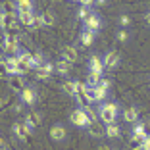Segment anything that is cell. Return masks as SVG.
Masks as SVG:
<instances>
[{
    "mask_svg": "<svg viewBox=\"0 0 150 150\" xmlns=\"http://www.w3.org/2000/svg\"><path fill=\"white\" fill-rule=\"evenodd\" d=\"M146 21H148V25H150V12L146 13Z\"/></svg>",
    "mask_w": 150,
    "mask_h": 150,
    "instance_id": "cell-38",
    "label": "cell"
},
{
    "mask_svg": "<svg viewBox=\"0 0 150 150\" xmlns=\"http://www.w3.org/2000/svg\"><path fill=\"white\" fill-rule=\"evenodd\" d=\"M98 150H112V146H100Z\"/></svg>",
    "mask_w": 150,
    "mask_h": 150,
    "instance_id": "cell-37",
    "label": "cell"
},
{
    "mask_svg": "<svg viewBox=\"0 0 150 150\" xmlns=\"http://www.w3.org/2000/svg\"><path fill=\"white\" fill-rule=\"evenodd\" d=\"M123 119L129 121V123H135V121L139 119V110H137V108H133V106L125 108V110H123Z\"/></svg>",
    "mask_w": 150,
    "mask_h": 150,
    "instance_id": "cell-15",
    "label": "cell"
},
{
    "mask_svg": "<svg viewBox=\"0 0 150 150\" xmlns=\"http://www.w3.org/2000/svg\"><path fill=\"white\" fill-rule=\"evenodd\" d=\"M13 133H16V137L18 139H21V141H29V129H27V125H25V121H16L13 123Z\"/></svg>",
    "mask_w": 150,
    "mask_h": 150,
    "instance_id": "cell-7",
    "label": "cell"
},
{
    "mask_svg": "<svg viewBox=\"0 0 150 150\" xmlns=\"http://www.w3.org/2000/svg\"><path fill=\"white\" fill-rule=\"evenodd\" d=\"M0 10H2V13H18V8H16V2H10V0L2 2Z\"/></svg>",
    "mask_w": 150,
    "mask_h": 150,
    "instance_id": "cell-21",
    "label": "cell"
},
{
    "mask_svg": "<svg viewBox=\"0 0 150 150\" xmlns=\"http://www.w3.org/2000/svg\"><path fill=\"white\" fill-rule=\"evenodd\" d=\"M40 16H42V23L46 27H50V25H54V13L50 12V10H44L42 13H40Z\"/></svg>",
    "mask_w": 150,
    "mask_h": 150,
    "instance_id": "cell-28",
    "label": "cell"
},
{
    "mask_svg": "<svg viewBox=\"0 0 150 150\" xmlns=\"http://www.w3.org/2000/svg\"><path fill=\"white\" fill-rule=\"evenodd\" d=\"M0 46L2 50L8 54H19V37H12V35H2L0 37Z\"/></svg>",
    "mask_w": 150,
    "mask_h": 150,
    "instance_id": "cell-3",
    "label": "cell"
},
{
    "mask_svg": "<svg viewBox=\"0 0 150 150\" xmlns=\"http://www.w3.org/2000/svg\"><path fill=\"white\" fill-rule=\"evenodd\" d=\"M79 40H81V44H83V46H91V44L94 42V33L83 31V33H81V37H79Z\"/></svg>",
    "mask_w": 150,
    "mask_h": 150,
    "instance_id": "cell-19",
    "label": "cell"
},
{
    "mask_svg": "<svg viewBox=\"0 0 150 150\" xmlns=\"http://www.w3.org/2000/svg\"><path fill=\"white\" fill-rule=\"evenodd\" d=\"M19 96H21V102H23V104H27V106L35 104V100H37V94H35V91H33L31 87H25L21 93H19Z\"/></svg>",
    "mask_w": 150,
    "mask_h": 150,
    "instance_id": "cell-11",
    "label": "cell"
},
{
    "mask_svg": "<svg viewBox=\"0 0 150 150\" xmlns=\"http://www.w3.org/2000/svg\"><path fill=\"white\" fill-rule=\"evenodd\" d=\"M69 121L75 125V127H83V129H87V127H88V123H93L91 115H88L87 112L83 110V108H77V110H73V112H71Z\"/></svg>",
    "mask_w": 150,
    "mask_h": 150,
    "instance_id": "cell-2",
    "label": "cell"
},
{
    "mask_svg": "<svg viewBox=\"0 0 150 150\" xmlns=\"http://www.w3.org/2000/svg\"><path fill=\"white\" fill-rule=\"evenodd\" d=\"M144 141H146V139L131 137V141H129V146H131V150H142V146H144Z\"/></svg>",
    "mask_w": 150,
    "mask_h": 150,
    "instance_id": "cell-24",
    "label": "cell"
},
{
    "mask_svg": "<svg viewBox=\"0 0 150 150\" xmlns=\"http://www.w3.org/2000/svg\"><path fill=\"white\" fill-rule=\"evenodd\" d=\"M39 123H40L39 114H37V112H29V115H27V119H25L27 129H29V131H33L35 127H39Z\"/></svg>",
    "mask_w": 150,
    "mask_h": 150,
    "instance_id": "cell-14",
    "label": "cell"
},
{
    "mask_svg": "<svg viewBox=\"0 0 150 150\" xmlns=\"http://www.w3.org/2000/svg\"><path fill=\"white\" fill-rule=\"evenodd\" d=\"M119 114V106L115 104V102H104V104H100V108H98V115H100L102 123H115V117H117Z\"/></svg>",
    "mask_w": 150,
    "mask_h": 150,
    "instance_id": "cell-1",
    "label": "cell"
},
{
    "mask_svg": "<svg viewBox=\"0 0 150 150\" xmlns=\"http://www.w3.org/2000/svg\"><path fill=\"white\" fill-rule=\"evenodd\" d=\"M2 23H4V13H2V10H0V27H2Z\"/></svg>",
    "mask_w": 150,
    "mask_h": 150,
    "instance_id": "cell-36",
    "label": "cell"
},
{
    "mask_svg": "<svg viewBox=\"0 0 150 150\" xmlns=\"http://www.w3.org/2000/svg\"><path fill=\"white\" fill-rule=\"evenodd\" d=\"M129 23H131V18L123 13V16L119 18V25H121V27H125V25H129Z\"/></svg>",
    "mask_w": 150,
    "mask_h": 150,
    "instance_id": "cell-31",
    "label": "cell"
},
{
    "mask_svg": "<svg viewBox=\"0 0 150 150\" xmlns=\"http://www.w3.org/2000/svg\"><path fill=\"white\" fill-rule=\"evenodd\" d=\"M102 79V75L100 73H94V71H88L87 75V85L88 87H98V83H100Z\"/></svg>",
    "mask_w": 150,
    "mask_h": 150,
    "instance_id": "cell-20",
    "label": "cell"
},
{
    "mask_svg": "<svg viewBox=\"0 0 150 150\" xmlns=\"http://www.w3.org/2000/svg\"><path fill=\"white\" fill-rule=\"evenodd\" d=\"M56 69H58V73L67 75V73H69V69H71V64L66 62V60H60V62L56 64Z\"/></svg>",
    "mask_w": 150,
    "mask_h": 150,
    "instance_id": "cell-23",
    "label": "cell"
},
{
    "mask_svg": "<svg viewBox=\"0 0 150 150\" xmlns=\"http://www.w3.org/2000/svg\"><path fill=\"white\" fill-rule=\"evenodd\" d=\"M106 69L104 67V60H102L100 56H91L88 58V71H94V73H100Z\"/></svg>",
    "mask_w": 150,
    "mask_h": 150,
    "instance_id": "cell-9",
    "label": "cell"
},
{
    "mask_svg": "<svg viewBox=\"0 0 150 150\" xmlns=\"http://www.w3.org/2000/svg\"><path fill=\"white\" fill-rule=\"evenodd\" d=\"M66 137H67V135H66L64 125L56 123V125H52V127H50V139H52V141H64Z\"/></svg>",
    "mask_w": 150,
    "mask_h": 150,
    "instance_id": "cell-12",
    "label": "cell"
},
{
    "mask_svg": "<svg viewBox=\"0 0 150 150\" xmlns=\"http://www.w3.org/2000/svg\"><path fill=\"white\" fill-rule=\"evenodd\" d=\"M133 137L146 139V135H144V127H142V123H137V125H135V129H133Z\"/></svg>",
    "mask_w": 150,
    "mask_h": 150,
    "instance_id": "cell-29",
    "label": "cell"
},
{
    "mask_svg": "<svg viewBox=\"0 0 150 150\" xmlns=\"http://www.w3.org/2000/svg\"><path fill=\"white\" fill-rule=\"evenodd\" d=\"M102 60H104V67H106V69H115V67L119 66V54L115 52V50L108 52L106 58H102Z\"/></svg>",
    "mask_w": 150,
    "mask_h": 150,
    "instance_id": "cell-10",
    "label": "cell"
},
{
    "mask_svg": "<svg viewBox=\"0 0 150 150\" xmlns=\"http://www.w3.org/2000/svg\"><path fill=\"white\" fill-rule=\"evenodd\" d=\"M6 148H8V146H6V141L0 137V150H6Z\"/></svg>",
    "mask_w": 150,
    "mask_h": 150,
    "instance_id": "cell-35",
    "label": "cell"
},
{
    "mask_svg": "<svg viewBox=\"0 0 150 150\" xmlns=\"http://www.w3.org/2000/svg\"><path fill=\"white\" fill-rule=\"evenodd\" d=\"M16 8H18V13H35L31 0H19V2H16Z\"/></svg>",
    "mask_w": 150,
    "mask_h": 150,
    "instance_id": "cell-13",
    "label": "cell"
},
{
    "mask_svg": "<svg viewBox=\"0 0 150 150\" xmlns=\"http://www.w3.org/2000/svg\"><path fill=\"white\" fill-rule=\"evenodd\" d=\"M127 31H123V29H119V31H117V40H119V42H125V40H127Z\"/></svg>",
    "mask_w": 150,
    "mask_h": 150,
    "instance_id": "cell-30",
    "label": "cell"
},
{
    "mask_svg": "<svg viewBox=\"0 0 150 150\" xmlns=\"http://www.w3.org/2000/svg\"><path fill=\"white\" fill-rule=\"evenodd\" d=\"M0 75H8V69H6L4 60H0Z\"/></svg>",
    "mask_w": 150,
    "mask_h": 150,
    "instance_id": "cell-32",
    "label": "cell"
},
{
    "mask_svg": "<svg viewBox=\"0 0 150 150\" xmlns=\"http://www.w3.org/2000/svg\"><path fill=\"white\" fill-rule=\"evenodd\" d=\"M62 60H66V62L69 64H75L77 60H79V54H77V50L73 48V46H69V44H66V46H62Z\"/></svg>",
    "mask_w": 150,
    "mask_h": 150,
    "instance_id": "cell-5",
    "label": "cell"
},
{
    "mask_svg": "<svg viewBox=\"0 0 150 150\" xmlns=\"http://www.w3.org/2000/svg\"><path fill=\"white\" fill-rule=\"evenodd\" d=\"M88 135L94 139H100V137H106V129H104V125L100 123V121H93V123H88L87 127Z\"/></svg>",
    "mask_w": 150,
    "mask_h": 150,
    "instance_id": "cell-6",
    "label": "cell"
},
{
    "mask_svg": "<svg viewBox=\"0 0 150 150\" xmlns=\"http://www.w3.org/2000/svg\"><path fill=\"white\" fill-rule=\"evenodd\" d=\"M142 127H144V135H146V137H150V121H144Z\"/></svg>",
    "mask_w": 150,
    "mask_h": 150,
    "instance_id": "cell-33",
    "label": "cell"
},
{
    "mask_svg": "<svg viewBox=\"0 0 150 150\" xmlns=\"http://www.w3.org/2000/svg\"><path fill=\"white\" fill-rule=\"evenodd\" d=\"M83 91H85V94H87V98L91 102H100V100H104L106 94H108V91H104V88H100V87H88L87 83H83Z\"/></svg>",
    "mask_w": 150,
    "mask_h": 150,
    "instance_id": "cell-4",
    "label": "cell"
},
{
    "mask_svg": "<svg viewBox=\"0 0 150 150\" xmlns=\"http://www.w3.org/2000/svg\"><path fill=\"white\" fill-rule=\"evenodd\" d=\"M91 16H93V12H91V8H87V6H81L79 8V12H77V18L81 19V21H87L88 18H91Z\"/></svg>",
    "mask_w": 150,
    "mask_h": 150,
    "instance_id": "cell-26",
    "label": "cell"
},
{
    "mask_svg": "<svg viewBox=\"0 0 150 150\" xmlns=\"http://www.w3.org/2000/svg\"><path fill=\"white\" fill-rule=\"evenodd\" d=\"M10 87H12L13 91H18V93H21V91L27 87V85L23 83L21 75H13V77H10Z\"/></svg>",
    "mask_w": 150,
    "mask_h": 150,
    "instance_id": "cell-16",
    "label": "cell"
},
{
    "mask_svg": "<svg viewBox=\"0 0 150 150\" xmlns=\"http://www.w3.org/2000/svg\"><path fill=\"white\" fill-rule=\"evenodd\" d=\"M64 91H66L69 96L75 98V94L79 91V83H77V81H66V83H64Z\"/></svg>",
    "mask_w": 150,
    "mask_h": 150,
    "instance_id": "cell-17",
    "label": "cell"
},
{
    "mask_svg": "<svg viewBox=\"0 0 150 150\" xmlns=\"http://www.w3.org/2000/svg\"><path fill=\"white\" fill-rule=\"evenodd\" d=\"M104 129H106V137L108 139H117L119 133H121V129H119L117 123H110V125H106Z\"/></svg>",
    "mask_w": 150,
    "mask_h": 150,
    "instance_id": "cell-18",
    "label": "cell"
},
{
    "mask_svg": "<svg viewBox=\"0 0 150 150\" xmlns=\"http://www.w3.org/2000/svg\"><path fill=\"white\" fill-rule=\"evenodd\" d=\"M142 150H150V137H146V141H144V146H142Z\"/></svg>",
    "mask_w": 150,
    "mask_h": 150,
    "instance_id": "cell-34",
    "label": "cell"
},
{
    "mask_svg": "<svg viewBox=\"0 0 150 150\" xmlns=\"http://www.w3.org/2000/svg\"><path fill=\"white\" fill-rule=\"evenodd\" d=\"M18 21H19V25L29 29V25H31V21H33V13H18Z\"/></svg>",
    "mask_w": 150,
    "mask_h": 150,
    "instance_id": "cell-22",
    "label": "cell"
},
{
    "mask_svg": "<svg viewBox=\"0 0 150 150\" xmlns=\"http://www.w3.org/2000/svg\"><path fill=\"white\" fill-rule=\"evenodd\" d=\"M100 27H102V19L98 18L96 13H93V16H91V18L85 21V31L96 33V31H100Z\"/></svg>",
    "mask_w": 150,
    "mask_h": 150,
    "instance_id": "cell-8",
    "label": "cell"
},
{
    "mask_svg": "<svg viewBox=\"0 0 150 150\" xmlns=\"http://www.w3.org/2000/svg\"><path fill=\"white\" fill-rule=\"evenodd\" d=\"M44 23H42V16L40 13H33V21H31V25H29V29L31 31H35V29H40Z\"/></svg>",
    "mask_w": 150,
    "mask_h": 150,
    "instance_id": "cell-25",
    "label": "cell"
},
{
    "mask_svg": "<svg viewBox=\"0 0 150 150\" xmlns=\"http://www.w3.org/2000/svg\"><path fill=\"white\" fill-rule=\"evenodd\" d=\"M42 54L40 52H35L33 54V58H31V64H29V66H31V69H37V67H40L42 66Z\"/></svg>",
    "mask_w": 150,
    "mask_h": 150,
    "instance_id": "cell-27",
    "label": "cell"
}]
</instances>
